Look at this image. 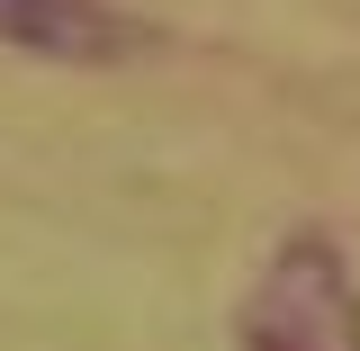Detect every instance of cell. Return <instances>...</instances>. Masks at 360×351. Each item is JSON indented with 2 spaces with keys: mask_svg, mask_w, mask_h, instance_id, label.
<instances>
[{
  "mask_svg": "<svg viewBox=\"0 0 360 351\" xmlns=\"http://www.w3.org/2000/svg\"><path fill=\"white\" fill-rule=\"evenodd\" d=\"M234 333L243 351H360V279L333 253V234H279L234 307Z\"/></svg>",
  "mask_w": 360,
  "mask_h": 351,
  "instance_id": "1",
  "label": "cell"
},
{
  "mask_svg": "<svg viewBox=\"0 0 360 351\" xmlns=\"http://www.w3.org/2000/svg\"><path fill=\"white\" fill-rule=\"evenodd\" d=\"M135 18H117L108 0H0V45L45 54V63H117L135 54Z\"/></svg>",
  "mask_w": 360,
  "mask_h": 351,
  "instance_id": "2",
  "label": "cell"
}]
</instances>
